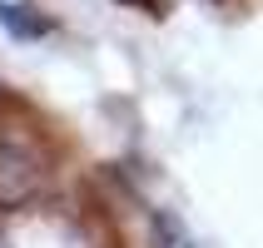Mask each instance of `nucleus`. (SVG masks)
I'll use <instances>...</instances> for the list:
<instances>
[{
  "instance_id": "nucleus-2",
  "label": "nucleus",
  "mask_w": 263,
  "mask_h": 248,
  "mask_svg": "<svg viewBox=\"0 0 263 248\" xmlns=\"http://www.w3.org/2000/svg\"><path fill=\"white\" fill-rule=\"evenodd\" d=\"M154 243L159 248H194V238L174 214H154Z\"/></svg>"
},
{
  "instance_id": "nucleus-1",
  "label": "nucleus",
  "mask_w": 263,
  "mask_h": 248,
  "mask_svg": "<svg viewBox=\"0 0 263 248\" xmlns=\"http://www.w3.org/2000/svg\"><path fill=\"white\" fill-rule=\"evenodd\" d=\"M35 189H40V154L25 139L5 134L0 139V204H20Z\"/></svg>"
}]
</instances>
